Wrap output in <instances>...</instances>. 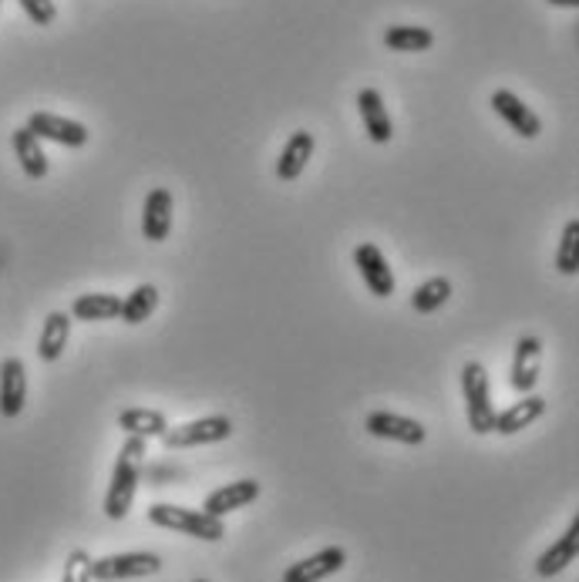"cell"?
Here are the masks:
<instances>
[{"label": "cell", "instance_id": "6da1fadb", "mask_svg": "<svg viewBox=\"0 0 579 582\" xmlns=\"http://www.w3.org/2000/svg\"><path fill=\"white\" fill-rule=\"evenodd\" d=\"M142 462H146V438L128 434V441L121 444L115 472H112V485L105 496V515L112 522H121L131 509V499H136V488L142 478Z\"/></svg>", "mask_w": 579, "mask_h": 582}, {"label": "cell", "instance_id": "7a4b0ae2", "mask_svg": "<svg viewBox=\"0 0 579 582\" xmlns=\"http://www.w3.org/2000/svg\"><path fill=\"white\" fill-rule=\"evenodd\" d=\"M149 522L159 525V528L193 535V539H202V543H219L222 535H227L222 519H216L209 512H199V509H183V505H152Z\"/></svg>", "mask_w": 579, "mask_h": 582}, {"label": "cell", "instance_id": "3957f363", "mask_svg": "<svg viewBox=\"0 0 579 582\" xmlns=\"http://www.w3.org/2000/svg\"><path fill=\"white\" fill-rule=\"evenodd\" d=\"M462 394H465V415L475 434H488L496 428V405L488 397V374L478 361L462 368Z\"/></svg>", "mask_w": 579, "mask_h": 582}, {"label": "cell", "instance_id": "277c9868", "mask_svg": "<svg viewBox=\"0 0 579 582\" xmlns=\"http://www.w3.org/2000/svg\"><path fill=\"white\" fill-rule=\"evenodd\" d=\"M159 569H162V559L155 552H118V556L92 559V579L95 582L142 579V575H155Z\"/></svg>", "mask_w": 579, "mask_h": 582}, {"label": "cell", "instance_id": "5b68a950", "mask_svg": "<svg viewBox=\"0 0 579 582\" xmlns=\"http://www.w3.org/2000/svg\"><path fill=\"white\" fill-rule=\"evenodd\" d=\"M233 434V421L222 418V415H212V418H199V421H189V424H180V428H169L162 434V444L169 447H196V444H216V441H227Z\"/></svg>", "mask_w": 579, "mask_h": 582}, {"label": "cell", "instance_id": "8992f818", "mask_svg": "<svg viewBox=\"0 0 579 582\" xmlns=\"http://www.w3.org/2000/svg\"><path fill=\"white\" fill-rule=\"evenodd\" d=\"M488 105H493V112L516 131V136L522 139H536L543 131V121L540 115L532 112L516 92H509V88H499V92H493V98H488Z\"/></svg>", "mask_w": 579, "mask_h": 582}, {"label": "cell", "instance_id": "52a82bcc", "mask_svg": "<svg viewBox=\"0 0 579 582\" xmlns=\"http://www.w3.org/2000/svg\"><path fill=\"white\" fill-rule=\"evenodd\" d=\"M27 128L37 139H48V142L68 146V149H81V146H88V139H92V131H88L81 121H71V118L51 115V112H34L27 118Z\"/></svg>", "mask_w": 579, "mask_h": 582}, {"label": "cell", "instance_id": "ba28073f", "mask_svg": "<svg viewBox=\"0 0 579 582\" xmlns=\"http://www.w3.org/2000/svg\"><path fill=\"white\" fill-rule=\"evenodd\" d=\"M364 431L384 441H397V444H421L428 438L425 424L405 415H394V411H371L364 418Z\"/></svg>", "mask_w": 579, "mask_h": 582}, {"label": "cell", "instance_id": "9c48e42d", "mask_svg": "<svg viewBox=\"0 0 579 582\" xmlns=\"http://www.w3.org/2000/svg\"><path fill=\"white\" fill-rule=\"evenodd\" d=\"M354 266H358L361 280L368 283V290L381 300H387L394 293V273L391 266L384 259V253L374 246V243H361L358 249H354Z\"/></svg>", "mask_w": 579, "mask_h": 582}, {"label": "cell", "instance_id": "30bf717a", "mask_svg": "<svg viewBox=\"0 0 579 582\" xmlns=\"http://www.w3.org/2000/svg\"><path fill=\"white\" fill-rule=\"evenodd\" d=\"M344 562H347V552L340 546H327V549H321L314 556H306L303 562H293L283 572V582H324L334 572H340Z\"/></svg>", "mask_w": 579, "mask_h": 582}, {"label": "cell", "instance_id": "8fae6325", "mask_svg": "<svg viewBox=\"0 0 579 582\" xmlns=\"http://www.w3.org/2000/svg\"><path fill=\"white\" fill-rule=\"evenodd\" d=\"M540 361H543V344L540 337H519L516 340V357H512V387L519 394H532L540 381Z\"/></svg>", "mask_w": 579, "mask_h": 582}, {"label": "cell", "instance_id": "7c38bea8", "mask_svg": "<svg viewBox=\"0 0 579 582\" xmlns=\"http://www.w3.org/2000/svg\"><path fill=\"white\" fill-rule=\"evenodd\" d=\"M259 499V481L256 478H240V481H230V485H222L216 488L212 496L206 499L202 512L216 515V519H227L230 512L236 509H246L250 502Z\"/></svg>", "mask_w": 579, "mask_h": 582}, {"label": "cell", "instance_id": "4fadbf2b", "mask_svg": "<svg viewBox=\"0 0 579 582\" xmlns=\"http://www.w3.org/2000/svg\"><path fill=\"white\" fill-rule=\"evenodd\" d=\"M24 400H27V371L21 364V357H8L0 364V415L18 418L24 411Z\"/></svg>", "mask_w": 579, "mask_h": 582}, {"label": "cell", "instance_id": "5bb4252c", "mask_svg": "<svg viewBox=\"0 0 579 582\" xmlns=\"http://www.w3.org/2000/svg\"><path fill=\"white\" fill-rule=\"evenodd\" d=\"M358 112H361V121H364V131L374 146H387L394 139V121L387 115V105L381 98L378 88H364L358 95Z\"/></svg>", "mask_w": 579, "mask_h": 582}, {"label": "cell", "instance_id": "9a60e30c", "mask_svg": "<svg viewBox=\"0 0 579 582\" xmlns=\"http://www.w3.org/2000/svg\"><path fill=\"white\" fill-rule=\"evenodd\" d=\"M576 556H579V515L566 525V532L559 535V539L536 559V572L543 579L559 575L563 569H569L576 562Z\"/></svg>", "mask_w": 579, "mask_h": 582}, {"label": "cell", "instance_id": "2e32d148", "mask_svg": "<svg viewBox=\"0 0 579 582\" xmlns=\"http://www.w3.org/2000/svg\"><path fill=\"white\" fill-rule=\"evenodd\" d=\"M142 233L149 243H162L172 233V193L169 189H152L146 196V209H142Z\"/></svg>", "mask_w": 579, "mask_h": 582}, {"label": "cell", "instance_id": "e0dca14e", "mask_svg": "<svg viewBox=\"0 0 579 582\" xmlns=\"http://www.w3.org/2000/svg\"><path fill=\"white\" fill-rule=\"evenodd\" d=\"M314 136L310 131H293V136L287 139L280 159H277V178L280 183H297V178L303 175L306 162L314 159Z\"/></svg>", "mask_w": 579, "mask_h": 582}, {"label": "cell", "instance_id": "ac0fdd59", "mask_svg": "<svg viewBox=\"0 0 579 582\" xmlns=\"http://www.w3.org/2000/svg\"><path fill=\"white\" fill-rule=\"evenodd\" d=\"M68 337H71V313H48V321H44V330H40V340H37V357L44 364H55L61 361V353L68 347Z\"/></svg>", "mask_w": 579, "mask_h": 582}, {"label": "cell", "instance_id": "d6986e66", "mask_svg": "<svg viewBox=\"0 0 579 582\" xmlns=\"http://www.w3.org/2000/svg\"><path fill=\"white\" fill-rule=\"evenodd\" d=\"M546 415V397L540 394H522V400H516L512 408H506L502 415H496V428L499 434H519L522 428H529L532 421H540Z\"/></svg>", "mask_w": 579, "mask_h": 582}, {"label": "cell", "instance_id": "ffe728a7", "mask_svg": "<svg viewBox=\"0 0 579 582\" xmlns=\"http://www.w3.org/2000/svg\"><path fill=\"white\" fill-rule=\"evenodd\" d=\"M11 146H14V155H18V162H21V168H24L27 178H44V175H48V155H44L40 139L34 136L27 125H21L14 131Z\"/></svg>", "mask_w": 579, "mask_h": 582}, {"label": "cell", "instance_id": "44dd1931", "mask_svg": "<svg viewBox=\"0 0 579 582\" xmlns=\"http://www.w3.org/2000/svg\"><path fill=\"white\" fill-rule=\"evenodd\" d=\"M118 313H121V296H115V293H81L71 303V317L84 321V324L115 321Z\"/></svg>", "mask_w": 579, "mask_h": 582}, {"label": "cell", "instance_id": "7402d4cb", "mask_svg": "<svg viewBox=\"0 0 579 582\" xmlns=\"http://www.w3.org/2000/svg\"><path fill=\"white\" fill-rule=\"evenodd\" d=\"M435 44V34L421 24H394L384 31V48L387 51H401V55H412V51H428Z\"/></svg>", "mask_w": 579, "mask_h": 582}, {"label": "cell", "instance_id": "603a6c76", "mask_svg": "<svg viewBox=\"0 0 579 582\" xmlns=\"http://www.w3.org/2000/svg\"><path fill=\"white\" fill-rule=\"evenodd\" d=\"M118 428L125 431V434H136V438H162L165 431H169V421H165V415L162 411H155V408H128V411H121L118 415Z\"/></svg>", "mask_w": 579, "mask_h": 582}, {"label": "cell", "instance_id": "cb8c5ba5", "mask_svg": "<svg viewBox=\"0 0 579 582\" xmlns=\"http://www.w3.org/2000/svg\"><path fill=\"white\" fill-rule=\"evenodd\" d=\"M159 306V290L152 283H139L136 290H131L125 300H121V313L118 317L128 324V327H139L142 321H149L152 313Z\"/></svg>", "mask_w": 579, "mask_h": 582}, {"label": "cell", "instance_id": "d4e9b609", "mask_svg": "<svg viewBox=\"0 0 579 582\" xmlns=\"http://www.w3.org/2000/svg\"><path fill=\"white\" fill-rule=\"evenodd\" d=\"M449 296H452V283L444 277H431L412 293V310L415 313H435V310H441L444 303H449Z\"/></svg>", "mask_w": 579, "mask_h": 582}, {"label": "cell", "instance_id": "484cf974", "mask_svg": "<svg viewBox=\"0 0 579 582\" xmlns=\"http://www.w3.org/2000/svg\"><path fill=\"white\" fill-rule=\"evenodd\" d=\"M556 270H559L563 277H576V270H579V222H576V219L566 222V230H563V236H559Z\"/></svg>", "mask_w": 579, "mask_h": 582}, {"label": "cell", "instance_id": "4316f807", "mask_svg": "<svg viewBox=\"0 0 579 582\" xmlns=\"http://www.w3.org/2000/svg\"><path fill=\"white\" fill-rule=\"evenodd\" d=\"M61 582H92V556H88L84 549H74L65 562Z\"/></svg>", "mask_w": 579, "mask_h": 582}, {"label": "cell", "instance_id": "83f0119b", "mask_svg": "<svg viewBox=\"0 0 579 582\" xmlns=\"http://www.w3.org/2000/svg\"><path fill=\"white\" fill-rule=\"evenodd\" d=\"M21 11L37 24V27H51L55 18H58V8H55V0H18Z\"/></svg>", "mask_w": 579, "mask_h": 582}, {"label": "cell", "instance_id": "f1b7e54d", "mask_svg": "<svg viewBox=\"0 0 579 582\" xmlns=\"http://www.w3.org/2000/svg\"><path fill=\"white\" fill-rule=\"evenodd\" d=\"M546 4H553V8H579V0H546Z\"/></svg>", "mask_w": 579, "mask_h": 582}, {"label": "cell", "instance_id": "f546056e", "mask_svg": "<svg viewBox=\"0 0 579 582\" xmlns=\"http://www.w3.org/2000/svg\"><path fill=\"white\" fill-rule=\"evenodd\" d=\"M193 582H206V579H193Z\"/></svg>", "mask_w": 579, "mask_h": 582}, {"label": "cell", "instance_id": "4dcf8cb0", "mask_svg": "<svg viewBox=\"0 0 579 582\" xmlns=\"http://www.w3.org/2000/svg\"><path fill=\"white\" fill-rule=\"evenodd\" d=\"M0 4H4V0H0Z\"/></svg>", "mask_w": 579, "mask_h": 582}]
</instances>
